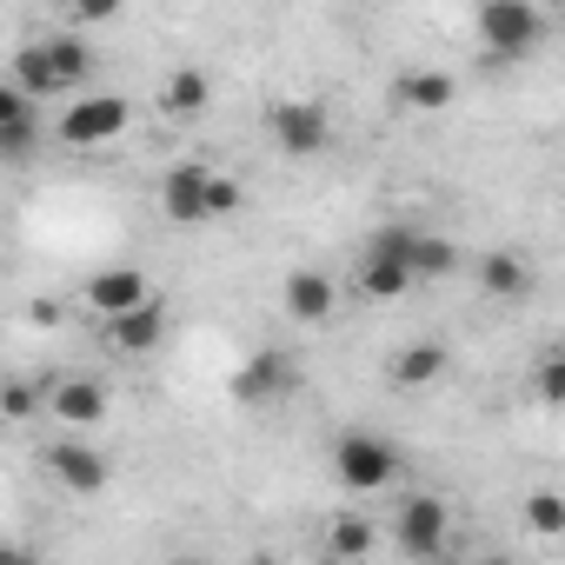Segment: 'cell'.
I'll list each match as a JSON object with an SVG mask.
<instances>
[{"label":"cell","instance_id":"obj_1","mask_svg":"<svg viewBox=\"0 0 565 565\" xmlns=\"http://www.w3.org/2000/svg\"><path fill=\"white\" fill-rule=\"evenodd\" d=\"M472 34H479V47L492 61H525V54L545 47V14L532 8V0H486Z\"/></svg>","mask_w":565,"mask_h":565},{"label":"cell","instance_id":"obj_2","mask_svg":"<svg viewBox=\"0 0 565 565\" xmlns=\"http://www.w3.org/2000/svg\"><path fill=\"white\" fill-rule=\"evenodd\" d=\"M127 127H134V100H127V94H81L74 107H61L54 140L74 147V153H94V147L120 140Z\"/></svg>","mask_w":565,"mask_h":565},{"label":"cell","instance_id":"obj_3","mask_svg":"<svg viewBox=\"0 0 565 565\" xmlns=\"http://www.w3.org/2000/svg\"><path fill=\"white\" fill-rule=\"evenodd\" d=\"M399 446L393 439H380V433H340L333 439V479L347 486V492H386L393 479H399Z\"/></svg>","mask_w":565,"mask_h":565},{"label":"cell","instance_id":"obj_4","mask_svg":"<svg viewBox=\"0 0 565 565\" xmlns=\"http://www.w3.org/2000/svg\"><path fill=\"white\" fill-rule=\"evenodd\" d=\"M266 134H273V147L287 160H313V153L333 147V114L320 100H273L266 107Z\"/></svg>","mask_w":565,"mask_h":565},{"label":"cell","instance_id":"obj_5","mask_svg":"<svg viewBox=\"0 0 565 565\" xmlns=\"http://www.w3.org/2000/svg\"><path fill=\"white\" fill-rule=\"evenodd\" d=\"M446 532H452V512L439 492H406L399 512H393V545L406 558H439L446 552Z\"/></svg>","mask_w":565,"mask_h":565},{"label":"cell","instance_id":"obj_6","mask_svg":"<svg viewBox=\"0 0 565 565\" xmlns=\"http://www.w3.org/2000/svg\"><path fill=\"white\" fill-rule=\"evenodd\" d=\"M107 413H114V386H107V380H94V373H61V380H47V419H54V426L87 433V426H100Z\"/></svg>","mask_w":565,"mask_h":565},{"label":"cell","instance_id":"obj_7","mask_svg":"<svg viewBox=\"0 0 565 565\" xmlns=\"http://www.w3.org/2000/svg\"><path fill=\"white\" fill-rule=\"evenodd\" d=\"M294 386H300V366H294V353H279V347L246 353L239 373H233V399L239 406H279Z\"/></svg>","mask_w":565,"mask_h":565},{"label":"cell","instance_id":"obj_8","mask_svg":"<svg viewBox=\"0 0 565 565\" xmlns=\"http://www.w3.org/2000/svg\"><path fill=\"white\" fill-rule=\"evenodd\" d=\"M47 479L67 486V492H81V499H94V492L114 486V459H107L100 446H87L81 433H67V439L47 446Z\"/></svg>","mask_w":565,"mask_h":565},{"label":"cell","instance_id":"obj_9","mask_svg":"<svg viewBox=\"0 0 565 565\" xmlns=\"http://www.w3.org/2000/svg\"><path fill=\"white\" fill-rule=\"evenodd\" d=\"M213 167H200V160H186V167H173L167 180H160V213L173 220V226H200V220H213Z\"/></svg>","mask_w":565,"mask_h":565},{"label":"cell","instance_id":"obj_10","mask_svg":"<svg viewBox=\"0 0 565 565\" xmlns=\"http://www.w3.org/2000/svg\"><path fill=\"white\" fill-rule=\"evenodd\" d=\"M279 307H287V320H300V327H327V320L340 313L333 273H320V266H294V273H287V287H279Z\"/></svg>","mask_w":565,"mask_h":565},{"label":"cell","instance_id":"obj_11","mask_svg":"<svg viewBox=\"0 0 565 565\" xmlns=\"http://www.w3.org/2000/svg\"><path fill=\"white\" fill-rule=\"evenodd\" d=\"M147 300H160V294L147 287L140 266H107V273L87 279V307H94L100 320H127V313H140Z\"/></svg>","mask_w":565,"mask_h":565},{"label":"cell","instance_id":"obj_12","mask_svg":"<svg viewBox=\"0 0 565 565\" xmlns=\"http://www.w3.org/2000/svg\"><path fill=\"white\" fill-rule=\"evenodd\" d=\"M532 287H539V266H532L525 253H512V246L479 253V294H486V300H525Z\"/></svg>","mask_w":565,"mask_h":565},{"label":"cell","instance_id":"obj_13","mask_svg":"<svg viewBox=\"0 0 565 565\" xmlns=\"http://www.w3.org/2000/svg\"><path fill=\"white\" fill-rule=\"evenodd\" d=\"M452 100H459V81L446 67H406L393 81V107L399 114H446Z\"/></svg>","mask_w":565,"mask_h":565},{"label":"cell","instance_id":"obj_14","mask_svg":"<svg viewBox=\"0 0 565 565\" xmlns=\"http://www.w3.org/2000/svg\"><path fill=\"white\" fill-rule=\"evenodd\" d=\"M160 340H167V300H147L140 313H127V320H107V347H114V353H127V360H147V353H160Z\"/></svg>","mask_w":565,"mask_h":565},{"label":"cell","instance_id":"obj_15","mask_svg":"<svg viewBox=\"0 0 565 565\" xmlns=\"http://www.w3.org/2000/svg\"><path fill=\"white\" fill-rule=\"evenodd\" d=\"M446 366H452V353H446L439 340H406V347L386 360V373H393V386H399V393L439 386V380H446Z\"/></svg>","mask_w":565,"mask_h":565},{"label":"cell","instance_id":"obj_16","mask_svg":"<svg viewBox=\"0 0 565 565\" xmlns=\"http://www.w3.org/2000/svg\"><path fill=\"white\" fill-rule=\"evenodd\" d=\"M206 107H213V74L206 67H173L160 81V114L167 120H200Z\"/></svg>","mask_w":565,"mask_h":565},{"label":"cell","instance_id":"obj_17","mask_svg":"<svg viewBox=\"0 0 565 565\" xmlns=\"http://www.w3.org/2000/svg\"><path fill=\"white\" fill-rule=\"evenodd\" d=\"M41 54L54 61L61 94H81V87H87V74H94V47H87L81 34H47V41H41Z\"/></svg>","mask_w":565,"mask_h":565},{"label":"cell","instance_id":"obj_18","mask_svg":"<svg viewBox=\"0 0 565 565\" xmlns=\"http://www.w3.org/2000/svg\"><path fill=\"white\" fill-rule=\"evenodd\" d=\"M8 81H14V87H21V94L34 100V107H54V100H61V81H54V61L41 54V41H28V47L14 54V74H8Z\"/></svg>","mask_w":565,"mask_h":565},{"label":"cell","instance_id":"obj_19","mask_svg":"<svg viewBox=\"0 0 565 565\" xmlns=\"http://www.w3.org/2000/svg\"><path fill=\"white\" fill-rule=\"evenodd\" d=\"M373 545H380V525H373L366 512H340V519L327 525V552H333V558L366 565V558H373Z\"/></svg>","mask_w":565,"mask_h":565},{"label":"cell","instance_id":"obj_20","mask_svg":"<svg viewBox=\"0 0 565 565\" xmlns=\"http://www.w3.org/2000/svg\"><path fill=\"white\" fill-rule=\"evenodd\" d=\"M419 279H413V266H393V259H366L360 253V294L366 300H399V294H413Z\"/></svg>","mask_w":565,"mask_h":565},{"label":"cell","instance_id":"obj_21","mask_svg":"<svg viewBox=\"0 0 565 565\" xmlns=\"http://www.w3.org/2000/svg\"><path fill=\"white\" fill-rule=\"evenodd\" d=\"M519 519H525V532H539L545 545H565V492H525Z\"/></svg>","mask_w":565,"mask_h":565},{"label":"cell","instance_id":"obj_22","mask_svg":"<svg viewBox=\"0 0 565 565\" xmlns=\"http://www.w3.org/2000/svg\"><path fill=\"white\" fill-rule=\"evenodd\" d=\"M459 273V246L446 233H426L419 226V246H413V279H452Z\"/></svg>","mask_w":565,"mask_h":565},{"label":"cell","instance_id":"obj_23","mask_svg":"<svg viewBox=\"0 0 565 565\" xmlns=\"http://www.w3.org/2000/svg\"><path fill=\"white\" fill-rule=\"evenodd\" d=\"M532 393H539L545 406H565V353H545V360L532 366Z\"/></svg>","mask_w":565,"mask_h":565},{"label":"cell","instance_id":"obj_24","mask_svg":"<svg viewBox=\"0 0 565 565\" xmlns=\"http://www.w3.org/2000/svg\"><path fill=\"white\" fill-rule=\"evenodd\" d=\"M8 419H34V386H8Z\"/></svg>","mask_w":565,"mask_h":565},{"label":"cell","instance_id":"obj_25","mask_svg":"<svg viewBox=\"0 0 565 565\" xmlns=\"http://www.w3.org/2000/svg\"><path fill=\"white\" fill-rule=\"evenodd\" d=\"M74 14H81V21H114V14H120V0H81Z\"/></svg>","mask_w":565,"mask_h":565},{"label":"cell","instance_id":"obj_26","mask_svg":"<svg viewBox=\"0 0 565 565\" xmlns=\"http://www.w3.org/2000/svg\"><path fill=\"white\" fill-rule=\"evenodd\" d=\"M0 565H47V558H41V552H21V545H14L8 558H0Z\"/></svg>","mask_w":565,"mask_h":565},{"label":"cell","instance_id":"obj_27","mask_svg":"<svg viewBox=\"0 0 565 565\" xmlns=\"http://www.w3.org/2000/svg\"><path fill=\"white\" fill-rule=\"evenodd\" d=\"M479 565H519V558H512V552H492V558H479Z\"/></svg>","mask_w":565,"mask_h":565},{"label":"cell","instance_id":"obj_28","mask_svg":"<svg viewBox=\"0 0 565 565\" xmlns=\"http://www.w3.org/2000/svg\"><path fill=\"white\" fill-rule=\"evenodd\" d=\"M246 565H279V558H273V552H253V558H246Z\"/></svg>","mask_w":565,"mask_h":565},{"label":"cell","instance_id":"obj_29","mask_svg":"<svg viewBox=\"0 0 565 565\" xmlns=\"http://www.w3.org/2000/svg\"><path fill=\"white\" fill-rule=\"evenodd\" d=\"M313 565H353V558H333V552H320V558H313Z\"/></svg>","mask_w":565,"mask_h":565},{"label":"cell","instance_id":"obj_30","mask_svg":"<svg viewBox=\"0 0 565 565\" xmlns=\"http://www.w3.org/2000/svg\"><path fill=\"white\" fill-rule=\"evenodd\" d=\"M173 565H213V558H173Z\"/></svg>","mask_w":565,"mask_h":565}]
</instances>
